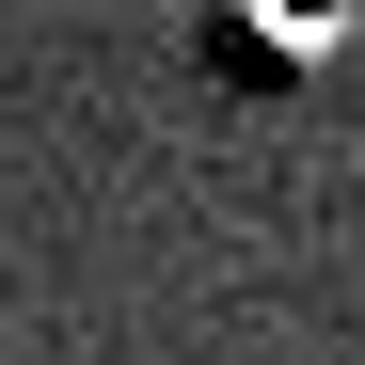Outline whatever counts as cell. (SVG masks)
I'll return each mask as SVG.
<instances>
[{
	"instance_id": "1",
	"label": "cell",
	"mask_w": 365,
	"mask_h": 365,
	"mask_svg": "<svg viewBox=\"0 0 365 365\" xmlns=\"http://www.w3.org/2000/svg\"><path fill=\"white\" fill-rule=\"evenodd\" d=\"M334 48V0H255V64H318Z\"/></svg>"
}]
</instances>
